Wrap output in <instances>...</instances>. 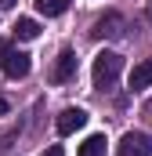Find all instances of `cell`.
Wrapping results in <instances>:
<instances>
[{"instance_id": "6da1fadb", "label": "cell", "mask_w": 152, "mask_h": 156, "mask_svg": "<svg viewBox=\"0 0 152 156\" xmlns=\"http://www.w3.org/2000/svg\"><path fill=\"white\" fill-rule=\"evenodd\" d=\"M123 73V55H116V51H102L98 58H94V69H91V76H94V87L98 91H112L116 80Z\"/></svg>"}, {"instance_id": "7a4b0ae2", "label": "cell", "mask_w": 152, "mask_h": 156, "mask_svg": "<svg viewBox=\"0 0 152 156\" xmlns=\"http://www.w3.org/2000/svg\"><path fill=\"white\" fill-rule=\"evenodd\" d=\"M116 156H152V138L145 131H127V134L119 138Z\"/></svg>"}, {"instance_id": "3957f363", "label": "cell", "mask_w": 152, "mask_h": 156, "mask_svg": "<svg viewBox=\"0 0 152 156\" xmlns=\"http://www.w3.org/2000/svg\"><path fill=\"white\" fill-rule=\"evenodd\" d=\"M83 123H87V113H83L80 105H69V109H62V113H58V120H54V131L65 138V134H76Z\"/></svg>"}, {"instance_id": "277c9868", "label": "cell", "mask_w": 152, "mask_h": 156, "mask_svg": "<svg viewBox=\"0 0 152 156\" xmlns=\"http://www.w3.org/2000/svg\"><path fill=\"white\" fill-rule=\"evenodd\" d=\"M29 69H33V62H29L26 51H7V58H4V73H7L11 80L29 76Z\"/></svg>"}, {"instance_id": "5b68a950", "label": "cell", "mask_w": 152, "mask_h": 156, "mask_svg": "<svg viewBox=\"0 0 152 156\" xmlns=\"http://www.w3.org/2000/svg\"><path fill=\"white\" fill-rule=\"evenodd\" d=\"M123 33V18L116 15V11H109V15H102L98 22H94V29H91V37L105 40V37H119Z\"/></svg>"}, {"instance_id": "8992f818", "label": "cell", "mask_w": 152, "mask_h": 156, "mask_svg": "<svg viewBox=\"0 0 152 156\" xmlns=\"http://www.w3.org/2000/svg\"><path fill=\"white\" fill-rule=\"evenodd\" d=\"M73 76H76V55L73 51H62L58 62H54V69H51V80L54 83H69Z\"/></svg>"}, {"instance_id": "52a82bcc", "label": "cell", "mask_w": 152, "mask_h": 156, "mask_svg": "<svg viewBox=\"0 0 152 156\" xmlns=\"http://www.w3.org/2000/svg\"><path fill=\"white\" fill-rule=\"evenodd\" d=\"M145 87H152V58L138 62L130 69V91H145Z\"/></svg>"}, {"instance_id": "ba28073f", "label": "cell", "mask_w": 152, "mask_h": 156, "mask_svg": "<svg viewBox=\"0 0 152 156\" xmlns=\"http://www.w3.org/2000/svg\"><path fill=\"white\" fill-rule=\"evenodd\" d=\"M105 145H109L105 134H91V138L80 145V156H102V153H105Z\"/></svg>"}, {"instance_id": "9c48e42d", "label": "cell", "mask_w": 152, "mask_h": 156, "mask_svg": "<svg viewBox=\"0 0 152 156\" xmlns=\"http://www.w3.org/2000/svg\"><path fill=\"white\" fill-rule=\"evenodd\" d=\"M15 37L18 40H36L40 37V26L33 22V18H18V22H15Z\"/></svg>"}, {"instance_id": "30bf717a", "label": "cell", "mask_w": 152, "mask_h": 156, "mask_svg": "<svg viewBox=\"0 0 152 156\" xmlns=\"http://www.w3.org/2000/svg\"><path fill=\"white\" fill-rule=\"evenodd\" d=\"M65 7H69V0H36V11L47 15V18H58Z\"/></svg>"}, {"instance_id": "8fae6325", "label": "cell", "mask_w": 152, "mask_h": 156, "mask_svg": "<svg viewBox=\"0 0 152 156\" xmlns=\"http://www.w3.org/2000/svg\"><path fill=\"white\" fill-rule=\"evenodd\" d=\"M7 51H11V44H7V40H0V69H4V58H7Z\"/></svg>"}, {"instance_id": "7c38bea8", "label": "cell", "mask_w": 152, "mask_h": 156, "mask_svg": "<svg viewBox=\"0 0 152 156\" xmlns=\"http://www.w3.org/2000/svg\"><path fill=\"white\" fill-rule=\"evenodd\" d=\"M43 156H65V149H62V145H51V149H47Z\"/></svg>"}, {"instance_id": "4fadbf2b", "label": "cell", "mask_w": 152, "mask_h": 156, "mask_svg": "<svg viewBox=\"0 0 152 156\" xmlns=\"http://www.w3.org/2000/svg\"><path fill=\"white\" fill-rule=\"evenodd\" d=\"M7 109H11V105H7V98H4V94H0V116H4V113H7Z\"/></svg>"}, {"instance_id": "5bb4252c", "label": "cell", "mask_w": 152, "mask_h": 156, "mask_svg": "<svg viewBox=\"0 0 152 156\" xmlns=\"http://www.w3.org/2000/svg\"><path fill=\"white\" fill-rule=\"evenodd\" d=\"M11 4H15V0H0V11H7V7H11Z\"/></svg>"}, {"instance_id": "9a60e30c", "label": "cell", "mask_w": 152, "mask_h": 156, "mask_svg": "<svg viewBox=\"0 0 152 156\" xmlns=\"http://www.w3.org/2000/svg\"><path fill=\"white\" fill-rule=\"evenodd\" d=\"M149 22H152V0H149Z\"/></svg>"}]
</instances>
